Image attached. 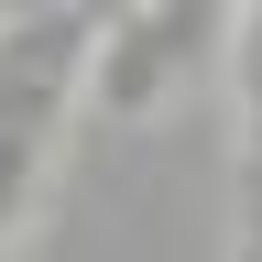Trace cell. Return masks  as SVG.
I'll use <instances>...</instances> for the list:
<instances>
[{
    "instance_id": "7a4b0ae2",
    "label": "cell",
    "mask_w": 262,
    "mask_h": 262,
    "mask_svg": "<svg viewBox=\"0 0 262 262\" xmlns=\"http://www.w3.org/2000/svg\"><path fill=\"white\" fill-rule=\"evenodd\" d=\"M229 44V11H98V55H88V98L110 120H142L196 55Z\"/></svg>"
},
{
    "instance_id": "6da1fadb",
    "label": "cell",
    "mask_w": 262,
    "mask_h": 262,
    "mask_svg": "<svg viewBox=\"0 0 262 262\" xmlns=\"http://www.w3.org/2000/svg\"><path fill=\"white\" fill-rule=\"evenodd\" d=\"M88 55H98V11H0V142L55 153Z\"/></svg>"
}]
</instances>
